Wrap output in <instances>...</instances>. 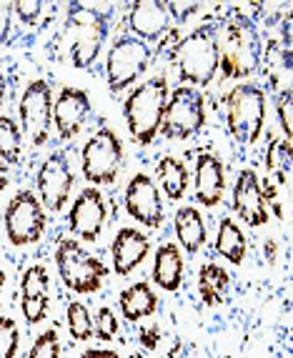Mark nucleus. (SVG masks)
I'll use <instances>...</instances> for the list:
<instances>
[{
	"label": "nucleus",
	"mask_w": 293,
	"mask_h": 358,
	"mask_svg": "<svg viewBox=\"0 0 293 358\" xmlns=\"http://www.w3.org/2000/svg\"><path fill=\"white\" fill-rule=\"evenodd\" d=\"M110 10H115L110 3H68L66 43L76 68H90L101 55Z\"/></svg>",
	"instance_id": "1"
},
{
	"label": "nucleus",
	"mask_w": 293,
	"mask_h": 358,
	"mask_svg": "<svg viewBox=\"0 0 293 358\" xmlns=\"http://www.w3.org/2000/svg\"><path fill=\"white\" fill-rule=\"evenodd\" d=\"M261 68V36L248 15L234 13L218 33V71L223 78H251Z\"/></svg>",
	"instance_id": "2"
},
{
	"label": "nucleus",
	"mask_w": 293,
	"mask_h": 358,
	"mask_svg": "<svg viewBox=\"0 0 293 358\" xmlns=\"http://www.w3.org/2000/svg\"><path fill=\"white\" fill-rule=\"evenodd\" d=\"M168 101V80L163 76L148 78L128 93L123 103V118H126L128 133L133 143L150 145L161 131L163 110Z\"/></svg>",
	"instance_id": "3"
},
{
	"label": "nucleus",
	"mask_w": 293,
	"mask_h": 358,
	"mask_svg": "<svg viewBox=\"0 0 293 358\" xmlns=\"http://www.w3.org/2000/svg\"><path fill=\"white\" fill-rule=\"evenodd\" d=\"M171 58L183 83L191 88L208 85L218 73V28L210 23L196 28L183 41L176 43Z\"/></svg>",
	"instance_id": "4"
},
{
	"label": "nucleus",
	"mask_w": 293,
	"mask_h": 358,
	"mask_svg": "<svg viewBox=\"0 0 293 358\" xmlns=\"http://www.w3.org/2000/svg\"><path fill=\"white\" fill-rule=\"evenodd\" d=\"M266 123V93L253 83L236 85L226 96V126L236 143H256Z\"/></svg>",
	"instance_id": "5"
},
{
	"label": "nucleus",
	"mask_w": 293,
	"mask_h": 358,
	"mask_svg": "<svg viewBox=\"0 0 293 358\" xmlns=\"http://www.w3.org/2000/svg\"><path fill=\"white\" fill-rule=\"evenodd\" d=\"M55 266L63 286L71 288L73 293H96L101 291L103 278L108 275V268L101 258L88 253L76 238H60L55 248Z\"/></svg>",
	"instance_id": "6"
},
{
	"label": "nucleus",
	"mask_w": 293,
	"mask_h": 358,
	"mask_svg": "<svg viewBox=\"0 0 293 358\" xmlns=\"http://www.w3.org/2000/svg\"><path fill=\"white\" fill-rule=\"evenodd\" d=\"M206 126V101L201 90L191 85H178L173 93H168L166 110H163L161 131L168 141H186L193 138Z\"/></svg>",
	"instance_id": "7"
},
{
	"label": "nucleus",
	"mask_w": 293,
	"mask_h": 358,
	"mask_svg": "<svg viewBox=\"0 0 293 358\" xmlns=\"http://www.w3.org/2000/svg\"><path fill=\"white\" fill-rule=\"evenodd\" d=\"M123 166V143L110 128H98L80 150V171L93 185L115 183Z\"/></svg>",
	"instance_id": "8"
},
{
	"label": "nucleus",
	"mask_w": 293,
	"mask_h": 358,
	"mask_svg": "<svg viewBox=\"0 0 293 358\" xmlns=\"http://www.w3.org/2000/svg\"><path fill=\"white\" fill-rule=\"evenodd\" d=\"M150 53L148 43L138 41L133 36H123L110 45L106 58V78L110 93H123L128 90L138 78L143 76L150 66Z\"/></svg>",
	"instance_id": "9"
},
{
	"label": "nucleus",
	"mask_w": 293,
	"mask_h": 358,
	"mask_svg": "<svg viewBox=\"0 0 293 358\" xmlns=\"http://www.w3.org/2000/svg\"><path fill=\"white\" fill-rule=\"evenodd\" d=\"M3 223H6L8 241L20 248V245L38 243L43 238L45 226H48V215H45V208L36 193L20 191L10 198Z\"/></svg>",
	"instance_id": "10"
},
{
	"label": "nucleus",
	"mask_w": 293,
	"mask_h": 358,
	"mask_svg": "<svg viewBox=\"0 0 293 358\" xmlns=\"http://www.w3.org/2000/svg\"><path fill=\"white\" fill-rule=\"evenodd\" d=\"M18 115L30 143L36 148L48 143L50 131H53V88L45 78H36L28 83V88L20 96Z\"/></svg>",
	"instance_id": "11"
},
{
	"label": "nucleus",
	"mask_w": 293,
	"mask_h": 358,
	"mask_svg": "<svg viewBox=\"0 0 293 358\" xmlns=\"http://www.w3.org/2000/svg\"><path fill=\"white\" fill-rule=\"evenodd\" d=\"M36 185L43 208L50 210V213H60V210L66 208L73 191V171L71 161H68V155L63 150H55V153H50L41 163Z\"/></svg>",
	"instance_id": "12"
},
{
	"label": "nucleus",
	"mask_w": 293,
	"mask_h": 358,
	"mask_svg": "<svg viewBox=\"0 0 293 358\" xmlns=\"http://www.w3.org/2000/svg\"><path fill=\"white\" fill-rule=\"evenodd\" d=\"M126 210L141 226L158 228L163 223V201L156 180L145 173H136L126 185Z\"/></svg>",
	"instance_id": "13"
},
{
	"label": "nucleus",
	"mask_w": 293,
	"mask_h": 358,
	"mask_svg": "<svg viewBox=\"0 0 293 358\" xmlns=\"http://www.w3.org/2000/svg\"><path fill=\"white\" fill-rule=\"evenodd\" d=\"M90 115V96L83 88L66 85L53 98V126L58 133V141H71L80 133L83 123Z\"/></svg>",
	"instance_id": "14"
},
{
	"label": "nucleus",
	"mask_w": 293,
	"mask_h": 358,
	"mask_svg": "<svg viewBox=\"0 0 293 358\" xmlns=\"http://www.w3.org/2000/svg\"><path fill=\"white\" fill-rule=\"evenodd\" d=\"M106 201H103L98 188H85L80 196L73 201L71 213H68V226L83 241H96L106 226Z\"/></svg>",
	"instance_id": "15"
},
{
	"label": "nucleus",
	"mask_w": 293,
	"mask_h": 358,
	"mask_svg": "<svg viewBox=\"0 0 293 358\" xmlns=\"http://www.w3.org/2000/svg\"><path fill=\"white\" fill-rule=\"evenodd\" d=\"M234 208L238 213V218H243V223H248L251 228L266 226L269 223V208H266V196L264 185L258 180V176L253 171H241L234 185Z\"/></svg>",
	"instance_id": "16"
},
{
	"label": "nucleus",
	"mask_w": 293,
	"mask_h": 358,
	"mask_svg": "<svg viewBox=\"0 0 293 358\" xmlns=\"http://www.w3.org/2000/svg\"><path fill=\"white\" fill-rule=\"evenodd\" d=\"M50 308V275L45 266H30L20 278V310L30 326L41 323Z\"/></svg>",
	"instance_id": "17"
},
{
	"label": "nucleus",
	"mask_w": 293,
	"mask_h": 358,
	"mask_svg": "<svg viewBox=\"0 0 293 358\" xmlns=\"http://www.w3.org/2000/svg\"><path fill=\"white\" fill-rule=\"evenodd\" d=\"M150 241L145 233L136 228H120L115 233L113 245H110V256H113V268L118 275H131L141 263L148 258Z\"/></svg>",
	"instance_id": "18"
},
{
	"label": "nucleus",
	"mask_w": 293,
	"mask_h": 358,
	"mask_svg": "<svg viewBox=\"0 0 293 358\" xmlns=\"http://www.w3.org/2000/svg\"><path fill=\"white\" fill-rule=\"evenodd\" d=\"M226 191V171L218 155L201 153L196 158V201L206 208L221 203Z\"/></svg>",
	"instance_id": "19"
},
{
	"label": "nucleus",
	"mask_w": 293,
	"mask_h": 358,
	"mask_svg": "<svg viewBox=\"0 0 293 358\" xmlns=\"http://www.w3.org/2000/svg\"><path fill=\"white\" fill-rule=\"evenodd\" d=\"M128 28L138 41H158L171 28V13L161 0L136 3L128 13Z\"/></svg>",
	"instance_id": "20"
},
{
	"label": "nucleus",
	"mask_w": 293,
	"mask_h": 358,
	"mask_svg": "<svg viewBox=\"0 0 293 358\" xmlns=\"http://www.w3.org/2000/svg\"><path fill=\"white\" fill-rule=\"evenodd\" d=\"M153 281L158 288L173 293L183 283V256H180L176 243H163L156 251V263H153Z\"/></svg>",
	"instance_id": "21"
},
{
	"label": "nucleus",
	"mask_w": 293,
	"mask_h": 358,
	"mask_svg": "<svg viewBox=\"0 0 293 358\" xmlns=\"http://www.w3.org/2000/svg\"><path fill=\"white\" fill-rule=\"evenodd\" d=\"M176 238L188 256H196L206 243V223L203 215L193 206H183L176 210Z\"/></svg>",
	"instance_id": "22"
},
{
	"label": "nucleus",
	"mask_w": 293,
	"mask_h": 358,
	"mask_svg": "<svg viewBox=\"0 0 293 358\" xmlns=\"http://www.w3.org/2000/svg\"><path fill=\"white\" fill-rule=\"evenodd\" d=\"M118 306H120L123 318L131 321V323H136V321H141V318H148V316L156 313L158 299H156V293H153V288H150L148 283L138 281L120 293Z\"/></svg>",
	"instance_id": "23"
},
{
	"label": "nucleus",
	"mask_w": 293,
	"mask_h": 358,
	"mask_svg": "<svg viewBox=\"0 0 293 358\" xmlns=\"http://www.w3.org/2000/svg\"><path fill=\"white\" fill-rule=\"evenodd\" d=\"M248 251V243H245V236L241 231V226L234 218H221L218 223V231H215V253L221 258H226L228 263H236L241 266Z\"/></svg>",
	"instance_id": "24"
},
{
	"label": "nucleus",
	"mask_w": 293,
	"mask_h": 358,
	"mask_svg": "<svg viewBox=\"0 0 293 358\" xmlns=\"http://www.w3.org/2000/svg\"><path fill=\"white\" fill-rule=\"evenodd\" d=\"M228 286H231V275L218 263H203L198 271V293L206 306H215L226 301Z\"/></svg>",
	"instance_id": "25"
},
{
	"label": "nucleus",
	"mask_w": 293,
	"mask_h": 358,
	"mask_svg": "<svg viewBox=\"0 0 293 358\" xmlns=\"http://www.w3.org/2000/svg\"><path fill=\"white\" fill-rule=\"evenodd\" d=\"M156 176L161 180L163 191L171 201H180L188 191V168L173 158V155H163L156 166Z\"/></svg>",
	"instance_id": "26"
},
{
	"label": "nucleus",
	"mask_w": 293,
	"mask_h": 358,
	"mask_svg": "<svg viewBox=\"0 0 293 358\" xmlns=\"http://www.w3.org/2000/svg\"><path fill=\"white\" fill-rule=\"evenodd\" d=\"M23 150V133L18 123L8 115H0V161L6 166H15Z\"/></svg>",
	"instance_id": "27"
},
{
	"label": "nucleus",
	"mask_w": 293,
	"mask_h": 358,
	"mask_svg": "<svg viewBox=\"0 0 293 358\" xmlns=\"http://www.w3.org/2000/svg\"><path fill=\"white\" fill-rule=\"evenodd\" d=\"M266 168L269 173H276V178L286 180L288 168H291V143L286 138H273L266 150Z\"/></svg>",
	"instance_id": "28"
},
{
	"label": "nucleus",
	"mask_w": 293,
	"mask_h": 358,
	"mask_svg": "<svg viewBox=\"0 0 293 358\" xmlns=\"http://www.w3.org/2000/svg\"><path fill=\"white\" fill-rule=\"evenodd\" d=\"M66 318L68 331H71V336L76 341H88L93 336V316H90V310L80 301H71L68 303Z\"/></svg>",
	"instance_id": "29"
},
{
	"label": "nucleus",
	"mask_w": 293,
	"mask_h": 358,
	"mask_svg": "<svg viewBox=\"0 0 293 358\" xmlns=\"http://www.w3.org/2000/svg\"><path fill=\"white\" fill-rule=\"evenodd\" d=\"M20 346V331L15 321L0 316V358H15Z\"/></svg>",
	"instance_id": "30"
},
{
	"label": "nucleus",
	"mask_w": 293,
	"mask_h": 358,
	"mask_svg": "<svg viewBox=\"0 0 293 358\" xmlns=\"http://www.w3.org/2000/svg\"><path fill=\"white\" fill-rule=\"evenodd\" d=\"M28 358H60V341L55 329L43 331L41 336L36 338V343L30 346Z\"/></svg>",
	"instance_id": "31"
},
{
	"label": "nucleus",
	"mask_w": 293,
	"mask_h": 358,
	"mask_svg": "<svg viewBox=\"0 0 293 358\" xmlns=\"http://www.w3.org/2000/svg\"><path fill=\"white\" fill-rule=\"evenodd\" d=\"M276 118H278V126L283 131V138H291L293 131V98H291V90H283L278 93L276 98Z\"/></svg>",
	"instance_id": "32"
},
{
	"label": "nucleus",
	"mask_w": 293,
	"mask_h": 358,
	"mask_svg": "<svg viewBox=\"0 0 293 358\" xmlns=\"http://www.w3.org/2000/svg\"><path fill=\"white\" fill-rule=\"evenodd\" d=\"M93 334L101 341H113L115 334H118V318L108 306H103L96 313V323H93Z\"/></svg>",
	"instance_id": "33"
},
{
	"label": "nucleus",
	"mask_w": 293,
	"mask_h": 358,
	"mask_svg": "<svg viewBox=\"0 0 293 358\" xmlns=\"http://www.w3.org/2000/svg\"><path fill=\"white\" fill-rule=\"evenodd\" d=\"M43 3L41 0H18V3H13V13L18 15L20 23L25 25H36L41 20V13H43Z\"/></svg>",
	"instance_id": "34"
},
{
	"label": "nucleus",
	"mask_w": 293,
	"mask_h": 358,
	"mask_svg": "<svg viewBox=\"0 0 293 358\" xmlns=\"http://www.w3.org/2000/svg\"><path fill=\"white\" fill-rule=\"evenodd\" d=\"M13 28V3H0V45L10 38Z\"/></svg>",
	"instance_id": "35"
},
{
	"label": "nucleus",
	"mask_w": 293,
	"mask_h": 358,
	"mask_svg": "<svg viewBox=\"0 0 293 358\" xmlns=\"http://www.w3.org/2000/svg\"><path fill=\"white\" fill-rule=\"evenodd\" d=\"M168 13H171V18H178V20H186L191 13L198 10V3H166Z\"/></svg>",
	"instance_id": "36"
},
{
	"label": "nucleus",
	"mask_w": 293,
	"mask_h": 358,
	"mask_svg": "<svg viewBox=\"0 0 293 358\" xmlns=\"http://www.w3.org/2000/svg\"><path fill=\"white\" fill-rule=\"evenodd\" d=\"M141 343H143L145 348H156L158 343H161V331H158V326H143V329H141Z\"/></svg>",
	"instance_id": "37"
},
{
	"label": "nucleus",
	"mask_w": 293,
	"mask_h": 358,
	"mask_svg": "<svg viewBox=\"0 0 293 358\" xmlns=\"http://www.w3.org/2000/svg\"><path fill=\"white\" fill-rule=\"evenodd\" d=\"M80 358H120L115 351H108V348H88Z\"/></svg>",
	"instance_id": "38"
},
{
	"label": "nucleus",
	"mask_w": 293,
	"mask_h": 358,
	"mask_svg": "<svg viewBox=\"0 0 293 358\" xmlns=\"http://www.w3.org/2000/svg\"><path fill=\"white\" fill-rule=\"evenodd\" d=\"M8 183H10V166L0 161V191H6Z\"/></svg>",
	"instance_id": "39"
},
{
	"label": "nucleus",
	"mask_w": 293,
	"mask_h": 358,
	"mask_svg": "<svg viewBox=\"0 0 293 358\" xmlns=\"http://www.w3.org/2000/svg\"><path fill=\"white\" fill-rule=\"evenodd\" d=\"M276 256H278V245H276L273 238H269V241H266V261L276 263Z\"/></svg>",
	"instance_id": "40"
},
{
	"label": "nucleus",
	"mask_w": 293,
	"mask_h": 358,
	"mask_svg": "<svg viewBox=\"0 0 293 358\" xmlns=\"http://www.w3.org/2000/svg\"><path fill=\"white\" fill-rule=\"evenodd\" d=\"M6 90H8V80H6V76L0 73V106H3V101H6Z\"/></svg>",
	"instance_id": "41"
},
{
	"label": "nucleus",
	"mask_w": 293,
	"mask_h": 358,
	"mask_svg": "<svg viewBox=\"0 0 293 358\" xmlns=\"http://www.w3.org/2000/svg\"><path fill=\"white\" fill-rule=\"evenodd\" d=\"M3 286H6V271L0 266V299H3Z\"/></svg>",
	"instance_id": "42"
}]
</instances>
